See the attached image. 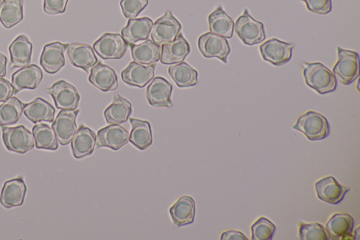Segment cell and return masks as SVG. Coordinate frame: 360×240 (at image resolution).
<instances>
[{
    "mask_svg": "<svg viewBox=\"0 0 360 240\" xmlns=\"http://www.w3.org/2000/svg\"><path fill=\"white\" fill-rule=\"evenodd\" d=\"M14 94L12 84L6 79L0 78V102H4Z\"/></svg>",
    "mask_w": 360,
    "mask_h": 240,
    "instance_id": "60d3db41",
    "label": "cell"
},
{
    "mask_svg": "<svg viewBox=\"0 0 360 240\" xmlns=\"http://www.w3.org/2000/svg\"><path fill=\"white\" fill-rule=\"evenodd\" d=\"M131 51L134 61L151 65L160 61L161 46L150 39H146L142 43L131 45Z\"/></svg>",
    "mask_w": 360,
    "mask_h": 240,
    "instance_id": "f1b7e54d",
    "label": "cell"
},
{
    "mask_svg": "<svg viewBox=\"0 0 360 240\" xmlns=\"http://www.w3.org/2000/svg\"><path fill=\"white\" fill-rule=\"evenodd\" d=\"M338 61L333 68V73L338 81L349 85L359 75V55L356 51L337 46Z\"/></svg>",
    "mask_w": 360,
    "mask_h": 240,
    "instance_id": "3957f363",
    "label": "cell"
},
{
    "mask_svg": "<svg viewBox=\"0 0 360 240\" xmlns=\"http://www.w3.org/2000/svg\"><path fill=\"white\" fill-rule=\"evenodd\" d=\"M305 3L307 8L317 14H327L332 8L331 0H300Z\"/></svg>",
    "mask_w": 360,
    "mask_h": 240,
    "instance_id": "f35d334b",
    "label": "cell"
},
{
    "mask_svg": "<svg viewBox=\"0 0 360 240\" xmlns=\"http://www.w3.org/2000/svg\"><path fill=\"white\" fill-rule=\"evenodd\" d=\"M24 103L15 96H11L0 105V126L15 124L20 119Z\"/></svg>",
    "mask_w": 360,
    "mask_h": 240,
    "instance_id": "e575fe53",
    "label": "cell"
},
{
    "mask_svg": "<svg viewBox=\"0 0 360 240\" xmlns=\"http://www.w3.org/2000/svg\"><path fill=\"white\" fill-rule=\"evenodd\" d=\"M153 23L148 17L129 19L122 28L121 35L129 45L148 39Z\"/></svg>",
    "mask_w": 360,
    "mask_h": 240,
    "instance_id": "d6986e66",
    "label": "cell"
},
{
    "mask_svg": "<svg viewBox=\"0 0 360 240\" xmlns=\"http://www.w3.org/2000/svg\"><path fill=\"white\" fill-rule=\"evenodd\" d=\"M27 187L22 177L4 182L0 194V203L6 208L21 206L25 199Z\"/></svg>",
    "mask_w": 360,
    "mask_h": 240,
    "instance_id": "ffe728a7",
    "label": "cell"
},
{
    "mask_svg": "<svg viewBox=\"0 0 360 240\" xmlns=\"http://www.w3.org/2000/svg\"><path fill=\"white\" fill-rule=\"evenodd\" d=\"M57 108L60 110H76L78 107L80 96L77 89L65 80H58L51 87L46 88Z\"/></svg>",
    "mask_w": 360,
    "mask_h": 240,
    "instance_id": "ba28073f",
    "label": "cell"
},
{
    "mask_svg": "<svg viewBox=\"0 0 360 240\" xmlns=\"http://www.w3.org/2000/svg\"><path fill=\"white\" fill-rule=\"evenodd\" d=\"M190 51L189 43L180 33L172 42L161 45L160 61L167 65L179 63L184 61Z\"/></svg>",
    "mask_w": 360,
    "mask_h": 240,
    "instance_id": "e0dca14e",
    "label": "cell"
},
{
    "mask_svg": "<svg viewBox=\"0 0 360 240\" xmlns=\"http://www.w3.org/2000/svg\"><path fill=\"white\" fill-rule=\"evenodd\" d=\"M79 112L78 109L61 110L53 122L51 127L54 130L58 141L61 145L70 143L77 131L75 120Z\"/></svg>",
    "mask_w": 360,
    "mask_h": 240,
    "instance_id": "8fae6325",
    "label": "cell"
},
{
    "mask_svg": "<svg viewBox=\"0 0 360 240\" xmlns=\"http://www.w3.org/2000/svg\"><path fill=\"white\" fill-rule=\"evenodd\" d=\"M2 139L8 151L18 153H25L35 146L32 133L21 125L2 127Z\"/></svg>",
    "mask_w": 360,
    "mask_h": 240,
    "instance_id": "277c9868",
    "label": "cell"
},
{
    "mask_svg": "<svg viewBox=\"0 0 360 240\" xmlns=\"http://www.w3.org/2000/svg\"><path fill=\"white\" fill-rule=\"evenodd\" d=\"M155 65L132 61L122 71V80L130 86L143 87L154 77Z\"/></svg>",
    "mask_w": 360,
    "mask_h": 240,
    "instance_id": "9a60e30c",
    "label": "cell"
},
{
    "mask_svg": "<svg viewBox=\"0 0 360 240\" xmlns=\"http://www.w3.org/2000/svg\"><path fill=\"white\" fill-rule=\"evenodd\" d=\"M132 112L131 103L118 94H115L112 103L104 110L103 115L108 124H123Z\"/></svg>",
    "mask_w": 360,
    "mask_h": 240,
    "instance_id": "83f0119b",
    "label": "cell"
},
{
    "mask_svg": "<svg viewBox=\"0 0 360 240\" xmlns=\"http://www.w3.org/2000/svg\"><path fill=\"white\" fill-rule=\"evenodd\" d=\"M11 68H22L30 64L32 44L25 34L17 37L8 47Z\"/></svg>",
    "mask_w": 360,
    "mask_h": 240,
    "instance_id": "484cf974",
    "label": "cell"
},
{
    "mask_svg": "<svg viewBox=\"0 0 360 240\" xmlns=\"http://www.w3.org/2000/svg\"><path fill=\"white\" fill-rule=\"evenodd\" d=\"M1 1L0 0V4H1Z\"/></svg>",
    "mask_w": 360,
    "mask_h": 240,
    "instance_id": "ee69618b",
    "label": "cell"
},
{
    "mask_svg": "<svg viewBox=\"0 0 360 240\" xmlns=\"http://www.w3.org/2000/svg\"><path fill=\"white\" fill-rule=\"evenodd\" d=\"M233 29L241 41L247 45L258 44L265 39L263 23L252 18L247 8L236 20Z\"/></svg>",
    "mask_w": 360,
    "mask_h": 240,
    "instance_id": "5b68a950",
    "label": "cell"
},
{
    "mask_svg": "<svg viewBox=\"0 0 360 240\" xmlns=\"http://www.w3.org/2000/svg\"><path fill=\"white\" fill-rule=\"evenodd\" d=\"M148 0H121L120 5L124 16L135 18L148 5Z\"/></svg>",
    "mask_w": 360,
    "mask_h": 240,
    "instance_id": "74e56055",
    "label": "cell"
},
{
    "mask_svg": "<svg viewBox=\"0 0 360 240\" xmlns=\"http://www.w3.org/2000/svg\"><path fill=\"white\" fill-rule=\"evenodd\" d=\"M42 77L41 70L35 64L28 65L15 71L11 76L14 94L25 89H36L40 84Z\"/></svg>",
    "mask_w": 360,
    "mask_h": 240,
    "instance_id": "ac0fdd59",
    "label": "cell"
},
{
    "mask_svg": "<svg viewBox=\"0 0 360 240\" xmlns=\"http://www.w3.org/2000/svg\"><path fill=\"white\" fill-rule=\"evenodd\" d=\"M131 126L129 141L140 150L148 149L153 141L151 127L149 122L136 118H129Z\"/></svg>",
    "mask_w": 360,
    "mask_h": 240,
    "instance_id": "f546056e",
    "label": "cell"
},
{
    "mask_svg": "<svg viewBox=\"0 0 360 240\" xmlns=\"http://www.w3.org/2000/svg\"><path fill=\"white\" fill-rule=\"evenodd\" d=\"M195 203L190 196H181L169 208V215L176 227L191 224L194 220Z\"/></svg>",
    "mask_w": 360,
    "mask_h": 240,
    "instance_id": "cb8c5ba5",
    "label": "cell"
},
{
    "mask_svg": "<svg viewBox=\"0 0 360 240\" xmlns=\"http://www.w3.org/2000/svg\"><path fill=\"white\" fill-rule=\"evenodd\" d=\"M198 45L204 57L217 58L224 63H227L231 49L226 38L210 32H206L199 37Z\"/></svg>",
    "mask_w": 360,
    "mask_h": 240,
    "instance_id": "9c48e42d",
    "label": "cell"
},
{
    "mask_svg": "<svg viewBox=\"0 0 360 240\" xmlns=\"http://www.w3.org/2000/svg\"><path fill=\"white\" fill-rule=\"evenodd\" d=\"M129 133L119 124H110L96 134V148L108 147L117 151L129 142Z\"/></svg>",
    "mask_w": 360,
    "mask_h": 240,
    "instance_id": "7c38bea8",
    "label": "cell"
},
{
    "mask_svg": "<svg viewBox=\"0 0 360 240\" xmlns=\"http://www.w3.org/2000/svg\"><path fill=\"white\" fill-rule=\"evenodd\" d=\"M294 45L276 38L266 40L259 46L262 58L274 65L287 63L291 58Z\"/></svg>",
    "mask_w": 360,
    "mask_h": 240,
    "instance_id": "30bf717a",
    "label": "cell"
},
{
    "mask_svg": "<svg viewBox=\"0 0 360 240\" xmlns=\"http://www.w3.org/2000/svg\"><path fill=\"white\" fill-rule=\"evenodd\" d=\"M353 217L345 213H335L326 225V230L333 239H352Z\"/></svg>",
    "mask_w": 360,
    "mask_h": 240,
    "instance_id": "603a6c76",
    "label": "cell"
},
{
    "mask_svg": "<svg viewBox=\"0 0 360 240\" xmlns=\"http://www.w3.org/2000/svg\"><path fill=\"white\" fill-rule=\"evenodd\" d=\"M208 24L210 32L224 38L232 37L234 22L221 6L217 7L209 15Z\"/></svg>",
    "mask_w": 360,
    "mask_h": 240,
    "instance_id": "4dcf8cb0",
    "label": "cell"
},
{
    "mask_svg": "<svg viewBox=\"0 0 360 240\" xmlns=\"http://www.w3.org/2000/svg\"><path fill=\"white\" fill-rule=\"evenodd\" d=\"M252 240H270L276 231L273 222L264 217H259L251 226Z\"/></svg>",
    "mask_w": 360,
    "mask_h": 240,
    "instance_id": "8d00e7d4",
    "label": "cell"
},
{
    "mask_svg": "<svg viewBox=\"0 0 360 240\" xmlns=\"http://www.w3.org/2000/svg\"><path fill=\"white\" fill-rule=\"evenodd\" d=\"M306 84L320 94L332 92L337 87V79L331 70L319 62L302 63Z\"/></svg>",
    "mask_w": 360,
    "mask_h": 240,
    "instance_id": "6da1fadb",
    "label": "cell"
},
{
    "mask_svg": "<svg viewBox=\"0 0 360 240\" xmlns=\"http://www.w3.org/2000/svg\"><path fill=\"white\" fill-rule=\"evenodd\" d=\"M181 25L168 11L152 25L150 37L158 45L172 42L180 34Z\"/></svg>",
    "mask_w": 360,
    "mask_h": 240,
    "instance_id": "52a82bcc",
    "label": "cell"
},
{
    "mask_svg": "<svg viewBox=\"0 0 360 240\" xmlns=\"http://www.w3.org/2000/svg\"><path fill=\"white\" fill-rule=\"evenodd\" d=\"M127 48L128 44L117 33H104L93 45L95 52L104 60L122 58Z\"/></svg>",
    "mask_w": 360,
    "mask_h": 240,
    "instance_id": "8992f818",
    "label": "cell"
},
{
    "mask_svg": "<svg viewBox=\"0 0 360 240\" xmlns=\"http://www.w3.org/2000/svg\"><path fill=\"white\" fill-rule=\"evenodd\" d=\"M172 85L162 77L153 78L146 88V99L153 107H172Z\"/></svg>",
    "mask_w": 360,
    "mask_h": 240,
    "instance_id": "4fadbf2b",
    "label": "cell"
},
{
    "mask_svg": "<svg viewBox=\"0 0 360 240\" xmlns=\"http://www.w3.org/2000/svg\"><path fill=\"white\" fill-rule=\"evenodd\" d=\"M32 134L37 149L56 150L58 148V141L54 130L49 125L36 124L32 127Z\"/></svg>",
    "mask_w": 360,
    "mask_h": 240,
    "instance_id": "836d02e7",
    "label": "cell"
},
{
    "mask_svg": "<svg viewBox=\"0 0 360 240\" xmlns=\"http://www.w3.org/2000/svg\"><path fill=\"white\" fill-rule=\"evenodd\" d=\"M67 53L72 65L87 72L90 68L98 63V59L93 48L89 44L81 43L68 44Z\"/></svg>",
    "mask_w": 360,
    "mask_h": 240,
    "instance_id": "44dd1931",
    "label": "cell"
},
{
    "mask_svg": "<svg viewBox=\"0 0 360 240\" xmlns=\"http://www.w3.org/2000/svg\"><path fill=\"white\" fill-rule=\"evenodd\" d=\"M23 19V0H3L0 4V22L11 28Z\"/></svg>",
    "mask_w": 360,
    "mask_h": 240,
    "instance_id": "d6a6232c",
    "label": "cell"
},
{
    "mask_svg": "<svg viewBox=\"0 0 360 240\" xmlns=\"http://www.w3.org/2000/svg\"><path fill=\"white\" fill-rule=\"evenodd\" d=\"M68 44H62L59 42L46 44L39 58L40 65L46 72L55 74L65 65V51Z\"/></svg>",
    "mask_w": 360,
    "mask_h": 240,
    "instance_id": "5bb4252c",
    "label": "cell"
},
{
    "mask_svg": "<svg viewBox=\"0 0 360 240\" xmlns=\"http://www.w3.org/2000/svg\"><path fill=\"white\" fill-rule=\"evenodd\" d=\"M221 240H248L246 236L238 230H228L221 234Z\"/></svg>",
    "mask_w": 360,
    "mask_h": 240,
    "instance_id": "b9f144b4",
    "label": "cell"
},
{
    "mask_svg": "<svg viewBox=\"0 0 360 240\" xmlns=\"http://www.w3.org/2000/svg\"><path fill=\"white\" fill-rule=\"evenodd\" d=\"M96 134L91 129L81 125L71 140V149L76 158L91 155L94 150Z\"/></svg>",
    "mask_w": 360,
    "mask_h": 240,
    "instance_id": "d4e9b609",
    "label": "cell"
},
{
    "mask_svg": "<svg viewBox=\"0 0 360 240\" xmlns=\"http://www.w3.org/2000/svg\"><path fill=\"white\" fill-rule=\"evenodd\" d=\"M292 127L302 132L311 141L323 139L330 133V126L326 118L312 110L299 117Z\"/></svg>",
    "mask_w": 360,
    "mask_h": 240,
    "instance_id": "7a4b0ae2",
    "label": "cell"
},
{
    "mask_svg": "<svg viewBox=\"0 0 360 240\" xmlns=\"http://www.w3.org/2000/svg\"><path fill=\"white\" fill-rule=\"evenodd\" d=\"M23 113L33 123L51 122L54 120L55 109L48 101L37 97L28 103H24Z\"/></svg>",
    "mask_w": 360,
    "mask_h": 240,
    "instance_id": "4316f807",
    "label": "cell"
},
{
    "mask_svg": "<svg viewBox=\"0 0 360 240\" xmlns=\"http://www.w3.org/2000/svg\"><path fill=\"white\" fill-rule=\"evenodd\" d=\"M315 189L319 199L333 205L339 203L349 191V188L338 183L332 176L319 179L315 184Z\"/></svg>",
    "mask_w": 360,
    "mask_h": 240,
    "instance_id": "2e32d148",
    "label": "cell"
},
{
    "mask_svg": "<svg viewBox=\"0 0 360 240\" xmlns=\"http://www.w3.org/2000/svg\"><path fill=\"white\" fill-rule=\"evenodd\" d=\"M68 0H44V11L49 15L65 12Z\"/></svg>",
    "mask_w": 360,
    "mask_h": 240,
    "instance_id": "ab89813d",
    "label": "cell"
},
{
    "mask_svg": "<svg viewBox=\"0 0 360 240\" xmlns=\"http://www.w3.org/2000/svg\"><path fill=\"white\" fill-rule=\"evenodd\" d=\"M300 240H328L330 237L326 229L319 223H300L299 227Z\"/></svg>",
    "mask_w": 360,
    "mask_h": 240,
    "instance_id": "d590c367",
    "label": "cell"
},
{
    "mask_svg": "<svg viewBox=\"0 0 360 240\" xmlns=\"http://www.w3.org/2000/svg\"><path fill=\"white\" fill-rule=\"evenodd\" d=\"M168 73L179 87H192L198 82V72L184 61L169 66Z\"/></svg>",
    "mask_w": 360,
    "mask_h": 240,
    "instance_id": "1f68e13d",
    "label": "cell"
},
{
    "mask_svg": "<svg viewBox=\"0 0 360 240\" xmlns=\"http://www.w3.org/2000/svg\"><path fill=\"white\" fill-rule=\"evenodd\" d=\"M89 81L102 91H114L118 87L115 70L100 62L91 68Z\"/></svg>",
    "mask_w": 360,
    "mask_h": 240,
    "instance_id": "7402d4cb",
    "label": "cell"
},
{
    "mask_svg": "<svg viewBox=\"0 0 360 240\" xmlns=\"http://www.w3.org/2000/svg\"><path fill=\"white\" fill-rule=\"evenodd\" d=\"M6 56L0 53V78L4 77L6 74Z\"/></svg>",
    "mask_w": 360,
    "mask_h": 240,
    "instance_id": "7bdbcfd3",
    "label": "cell"
}]
</instances>
